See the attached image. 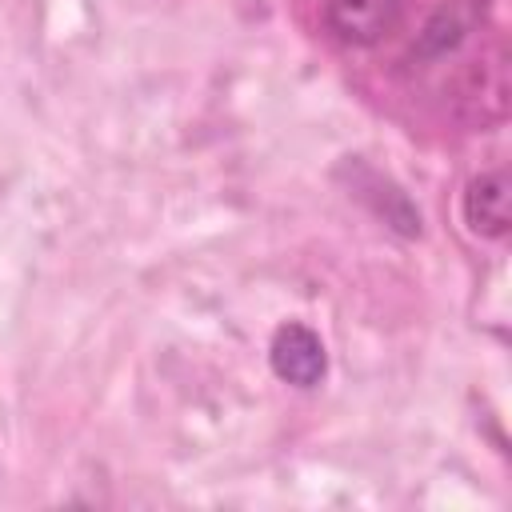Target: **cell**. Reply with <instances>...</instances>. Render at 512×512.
Wrapping results in <instances>:
<instances>
[{
  "mask_svg": "<svg viewBox=\"0 0 512 512\" xmlns=\"http://www.w3.org/2000/svg\"><path fill=\"white\" fill-rule=\"evenodd\" d=\"M404 20V0H328L324 24L344 44H380Z\"/></svg>",
  "mask_w": 512,
  "mask_h": 512,
  "instance_id": "6da1fadb",
  "label": "cell"
},
{
  "mask_svg": "<svg viewBox=\"0 0 512 512\" xmlns=\"http://www.w3.org/2000/svg\"><path fill=\"white\" fill-rule=\"evenodd\" d=\"M268 360H272V372L296 388H316L328 372L324 340L304 324H280L268 344Z\"/></svg>",
  "mask_w": 512,
  "mask_h": 512,
  "instance_id": "7a4b0ae2",
  "label": "cell"
},
{
  "mask_svg": "<svg viewBox=\"0 0 512 512\" xmlns=\"http://www.w3.org/2000/svg\"><path fill=\"white\" fill-rule=\"evenodd\" d=\"M464 220L480 236H504L508 232V176L504 168L480 172L464 192Z\"/></svg>",
  "mask_w": 512,
  "mask_h": 512,
  "instance_id": "3957f363",
  "label": "cell"
}]
</instances>
